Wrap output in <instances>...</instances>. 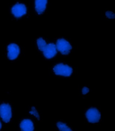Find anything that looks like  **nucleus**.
I'll use <instances>...</instances> for the list:
<instances>
[{
	"label": "nucleus",
	"instance_id": "obj_8",
	"mask_svg": "<svg viewBox=\"0 0 115 131\" xmlns=\"http://www.w3.org/2000/svg\"><path fill=\"white\" fill-rule=\"evenodd\" d=\"M20 126L22 131H33L34 129V123L31 120L29 119L25 118L22 120Z\"/></svg>",
	"mask_w": 115,
	"mask_h": 131
},
{
	"label": "nucleus",
	"instance_id": "obj_15",
	"mask_svg": "<svg viewBox=\"0 0 115 131\" xmlns=\"http://www.w3.org/2000/svg\"><path fill=\"white\" fill-rule=\"evenodd\" d=\"M2 126V123L1 121H0V130L1 129Z\"/></svg>",
	"mask_w": 115,
	"mask_h": 131
},
{
	"label": "nucleus",
	"instance_id": "obj_7",
	"mask_svg": "<svg viewBox=\"0 0 115 131\" xmlns=\"http://www.w3.org/2000/svg\"><path fill=\"white\" fill-rule=\"evenodd\" d=\"M42 52L45 58L50 59L53 58L56 55V47L53 43H49L46 45L45 48Z\"/></svg>",
	"mask_w": 115,
	"mask_h": 131
},
{
	"label": "nucleus",
	"instance_id": "obj_4",
	"mask_svg": "<svg viewBox=\"0 0 115 131\" xmlns=\"http://www.w3.org/2000/svg\"><path fill=\"white\" fill-rule=\"evenodd\" d=\"M6 55L9 60L16 59L20 53V49L18 45L14 43H11L6 47Z\"/></svg>",
	"mask_w": 115,
	"mask_h": 131
},
{
	"label": "nucleus",
	"instance_id": "obj_12",
	"mask_svg": "<svg viewBox=\"0 0 115 131\" xmlns=\"http://www.w3.org/2000/svg\"><path fill=\"white\" fill-rule=\"evenodd\" d=\"M29 113L32 115L34 116L36 118L38 119H39L40 115L39 113L38 112L37 110L35 108V107H32L31 108V110H30Z\"/></svg>",
	"mask_w": 115,
	"mask_h": 131
},
{
	"label": "nucleus",
	"instance_id": "obj_3",
	"mask_svg": "<svg viewBox=\"0 0 115 131\" xmlns=\"http://www.w3.org/2000/svg\"><path fill=\"white\" fill-rule=\"evenodd\" d=\"M12 116V107L8 103H3L0 105V117L6 123L10 122Z\"/></svg>",
	"mask_w": 115,
	"mask_h": 131
},
{
	"label": "nucleus",
	"instance_id": "obj_5",
	"mask_svg": "<svg viewBox=\"0 0 115 131\" xmlns=\"http://www.w3.org/2000/svg\"><path fill=\"white\" fill-rule=\"evenodd\" d=\"M56 48L61 54L66 56L70 54L72 47L70 43L63 38L57 40Z\"/></svg>",
	"mask_w": 115,
	"mask_h": 131
},
{
	"label": "nucleus",
	"instance_id": "obj_10",
	"mask_svg": "<svg viewBox=\"0 0 115 131\" xmlns=\"http://www.w3.org/2000/svg\"><path fill=\"white\" fill-rule=\"evenodd\" d=\"M57 128L60 131H72V129L67 124L64 122L58 121L56 123Z\"/></svg>",
	"mask_w": 115,
	"mask_h": 131
},
{
	"label": "nucleus",
	"instance_id": "obj_13",
	"mask_svg": "<svg viewBox=\"0 0 115 131\" xmlns=\"http://www.w3.org/2000/svg\"><path fill=\"white\" fill-rule=\"evenodd\" d=\"M105 15L109 19H114L115 18V14L112 11H107L105 13Z\"/></svg>",
	"mask_w": 115,
	"mask_h": 131
},
{
	"label": "nucleus",
	"instance_id": "obj_2",
	"mask_svg": "<svg viewBox=\"0 0 115 131\" xmlns=\"http://www.w3.org/2000/svg\"><path fill=\"white\" fill-rule=\"evenodd\" d=\"M10 12L12 16L16 18H20L27 13V8L24 3H17L12 6Z\"/></svg>",
	"mask_w": 115,
	"mask_h": 131
},
{
	"label": "nucleus",
	"instance_id": "obj_9",
	"mask_svg": "<svg viewBox=\"0 0 115 131\" xmlns=\"http://www.w3.org/2000/svg\"><path fill=\"white\" fill-rule=\"evenodd\" d=\"M47 1H35V11L38 14H42L44 12L46 8Z\"/></svg>",
	"mask_w": 115,
	"mask_h": 131
},
{
	"label": "nucleus",
	"instance_id": "obj_6",
	"mask_svg": "<svg viewBox=\"0 0 115 131\" xmlns=\"http://www.w3.org/2000/svg\"><path fill=\"white\" fill-rule=\"evenodd\" d=\"M85 115L88 122L92 124L98 123L101 118L100 113L95 107L90 108L86 111Z\"/></svg>",
	"mask_w": 115,
	"mask_h": 131
},
{
	"label": "nucleus",
	"instance_id": "obj_14",
	"mask_svg": "<svg viewBox=\"0 0 115 131\" xmlns=\"http://www.w3.org/2000/svg\"><path fill=\"white\" fill-rule=\"evenodd\" d=\"M89 91V89L87 87H84L82 90V93L83 95H85L88 93Z\"/></svg>",
	"mask_w": 115,
	"mask_h": 131
},
{
	"label": "nucleus",
	"instance_id": "obj_11",
	"mask_svg": "<svg viewBox=\"0 0 115 131\" xmlns=\"http://www.w3.org/2000/svg\"><path fill=\"white\" fill-rule=\"evenodd\" d=\"M37 44L38 48L42 51H43L47 45L45 40L42 38H39L37 39Z\"/></svg>",
	"mask_w": 115,
	"mask_h": 131
},
{
	"label": "nucleus",
	"instance_id": "obj_1",
	"mask_svg": "<svg viewBox=\"0 0 115 131\" xmlns=\"http://www.w3.org/2000/svg\"><path fill=\"white\" fill-rule=\"evenodd\" d=\"M52 71L55 75L65 77L70 76L73 72L71 66L61 63L55 64L53 67Z\"/></svg>",
	"mask_w": 115,
	"mask_h": 131
}]
</instances>
